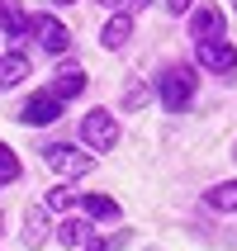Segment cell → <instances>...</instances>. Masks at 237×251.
Instances as JSON below:
<instances>
[{
  "mask_svg": "<svg viewBox=\"0 0 237 251\" xmlns=\"http://www.w3.org/2000/svg\"><path fill=\"white\" fill-rule=\"evenodd\" d=\"M43 242H48V213L28 209L24 213V247H43Z\"/></svg>",
  "mask_w": 237,
  "mask_h": 251,
  "instance_id": "11",
  "label": "cell"
},
{
  "mask_svg": "<svg viewBox=\"0 0 237 251\" xmlns=\"http://www.w3.org/2000/svg\"><path fill=\"white\" fill-rule=\"evenodd\" d=\"M28 33H33V38H38L48 52H67V48H71L67 24H57L53 14H33V19H28Z\"/></svg>",
  "mask_w": 237,
  "mask_h": 251,
  "instance_id": "5",
  "label": "cell"
},
{
  "mask_svg": "<svg viewBox=\"0 0 237 251\" xmlns=\"http://www.w3.org/2000/svg\"><path fill=\"white\" fill-rule=\"evenodd\" d=\"M147 104V85H128L124 90V109H142Z\"/></svg>",
  "mask_w": 237,
  "mask_h": 251,
  "instance_id": "16",
  "label": "cell"
},
{
  "mask_svg": "<svg viewBox=\"0 0 237 251\" xmlns=\"http://www.w3.org/2000/svg\"><path fill=\"white\" fill-rule=\"evenodd\" d=\"M100 5H109V10H133V14H138L147 0H100Z\"/></svg>",
  "mask_w": 237,
  "mask_h": 251,
  "instance_id": "18",
  "label": "cell"
},
{
  "mask_svg": "<svg viewBox=\"0 0 237 251\" xmlns=\"http://www.w3.org/2000/svg\"><path fill=\"white\" fill-rule=\"evenodd\" d=\"M81 209L90 213V218H119V204H114L109 195H85V199H81Z\"/></svg>",
  "mask_w": 237,
  "mask_h": 251,
  "instance_id": "14",
  "label": "cell"
},
{
  "mask_svg": "<svg viewBox=\"0 0 237 251\" xmlns=\"http://www.w3.org/2000/svg\"><path fill=\"white\" fill-rule=\"evenodd\" d=\"M195 90H199V76H195V67H166L161 71V81H157V95H161V104H166L171 114H181V109H190V100H195Z\"/></svg>",
  "mask_w": 237,
  "mask_h": 251,
  "instance_id": "1",
  "label": "cell"
},
{
  "mask_svg": "<svg viewBox=\"0 0 237 251\" xmlns=\"http://www.w3.org/2000/svg\"><path fill=\"white\" fill-rule=\"evenodd\" d=\"M128 38H133V19H128V14H114L109 24L100 28V43H105L109 52H119V48H124Z\"/></svg>",
  "mask_w": 237,
  "mask_h": 251,
  "instance_id": "9",
  "label": "cell"
},
{
  "mask_svg": "<svg viewBox=\"0 0 237 251\" xmlns=\"http://www.w3.org/2000/svg\"><path fill=\"white\" fill-rule=\"evenodd\" d=\"M10 180H19V156L0 142V185H10Z\"/></svg>",
  "mask_w": 237,
  "mask_h": 251,
  "instance_id": "15",
  "label": "cell"
},
{
  "mask_svg": "<svg viewBox=\"0 0 237 251\" xmlns=\"http://www.w3.org/2000/svg\"><path fill=\"white\" fill-rule=\"evenodd\" d=\"M67 204H71L67 190H48V209H67Z\"/></svg>",
  "mask_w": 237,
  "mask_h": 251,
  "instance_id": "19",
  "label": "cell"
},
{
  "mask_svg": "<svg viewBox=\"0 0 237 251\" xmlns=\"http://www.w3.org/2000/svg\"><path fill=\"white\" fill-rule=\"evenodd\" d=\"M57 5H76V0H57Z\"/></svg>",
  "mask_w": 237,
  "mask_h": 251,
  "instance_id": "21",
  "label": "cell"
},
{
  "mask_svg": "<svg viewBox=\"0 0 237 251\" xmlns=\"http://www.w3.org/2000/svg\"><path fill=\"white\" fill-rule=\"evenodd\" d=\"M48 90H53L57 100H76V95L85 90V71H81V67H62V71L53 76V85H48Z\"/></svg>",
  "mask_w": 237,
  "mask_h": 251,
  "instance_id": "8",
  "label": "cell"
},
{
  "mask_svg": "<svg viewBox=\"0 0 237 251\" xmlns=\"http://www.w3.org/2000/svg\"><path fill=\"white\" fill-rule=\"evenodd\" d=\"M190 33H195L199 43H204V38H223V10H218V5H204V10H195V19H190Z\"/></svg>",
  "mask_w": 237,
  "mask_h": 251,
  "instance_id": "7",
  "label": "cell"
},
{
  "mask_svg": "<svg viewBox=\"0 0 237 251\" xmlns=\"http://www.w3.org/2000/svg\"><path fill=\"white\" fill-rule=\"evenodd\" d=\"M195 57H199V67H204V71H218V76L237 71V48H233V43H223V38H204L195 48Z\"/></svg>",
  "mask_w": 237,
  "mask_h": 251,
  "instance_id": "4",
  "label": "cell"
},
{
  "mask_svg": "<svg viewBox=\"0 0 237 251\" xmlns=\"http://www.w3.org/2000/svg\"><path fill=\"white\" fill-rule=\"evenodd\" d=\"M62 104H67V100H57L53 90H43V95H33V100L24 104V109L14 114V119H24V124L43 128V124H53V119H62Z\"/></svg>",
  "mask_w": 237,
  "mask_h": 251,
  "instance_id": "6",
  "label": "cell"
},
{
  "mask_svg": "<svg viewBox=\"0 0 237 251\" xmlns=\"http://www.w3.org/2000/svg\"><path fill=\"white\" fill-rule=\"evenodd\" d=\"M57 242H67V247H85V242H90V223H81V218L57 223Z\"/></svg>",
  "mask_w": 237,
  "mask_h": 251,
  "instance_id": "13",
  "label": "cell"
},
{
  "mask_svg": "<svg viewBox=\"0 0 237 251\" xmlns=\"http://www.w3.org/2000/svg\"><path fill=\"white\" fill-rule=\"evenodd\" d=\"M204 204H209V209H223V213H233V209H237V180L213 185L209 195H204Z\"/></svg>",
  "mask_w": 237,
  "mask_h": 251,
  "instance_id": "12",
  "label": "cell"
},
{
  "mask_svg": "<svg viewBox=\"0 0 237 251\" xmlns=\"http://www.w3.org/2000/svg\"><path fill=\"white\" fill-rule=\"evenodd\" d=\"M0 223H5V218H0ZM0 232H5V227H0Z\"/></svg>",
  "mask_w": 237,
  "mask_h": 251,
  "instance_id": "22",
  "label": "cell"
},
{
  "mask_svg": "<svg viewBox=\"0 0 237 251\" xmlns=\"http://www.w3.org/2000/svg\"><path fill=\"white\" fill-rule=\"evenodd\" d=\"M81 138H85V147H90V152H114V142H119V124H114V114H105V109L85 114Z\"/></svg>",
  "mask_w": 237,
  "mask_h": 251,
  "instance_id": "3",
  "label": "cell"
},
{
  "mask_svg": "<svg viewBox=\"0 0 237 251\" xmlns=\"http://www.w3.org/2000/svg\"><path fill=\"white\" fill-rule=\"evenodd\" d=\"M190 5H195V0H166V10H171V14H185Z\"/></svg>",
  "mask_w": 237,
  "mask_h": 251,
  "instance_id": "20",
  "label": "cell"
},
{
  "mask_svg": "<svg viewBox=\"0 0 237 251\" xmlns=\"http://www.w3.org/2000/svg\"><path fill=\"white\" fill-rule=\"evenodd\" d=\"M124 247H128V232H119L114 242H95V237L85 242V251H124Z\"/></svg>",
  "mask_w": 237,
  "mask_h": 251,
  "instance_id": "17",
  "label": "cell"
},
{
  "mask_svg": "<svg viewBox=\"0 0 237 251\" xmlns=\"http://www.w3.org/2000/svg\"><path fill=\"white\" fill-rule=\"evenodd\" d=\"M43 161H48L57 176H67V180H81V176H90V166H95V156H90V152H81V147H67V142L43 147Z\"/></svg>",
  "mask_w": 237,
  "mask_h": 251,
  "instance_id": "2",
  "label": "cell"
},
{
  "mask_svg": "<svg viewBox=\"0 0 237 251\" xmlns=\"http://www.w3.org/2000/svg\"><path fill=\"white\" fill-rule=\"evenodd\" d=\"M233 156H237V152H233Z\"/></svg>",
  "mask_w": 237,
  "mask_h": 251,
  "instance_id": "23",
  "label": "cell"
},
{
  "mask_svg": "<svg viewBox=\"0 0 237 251\" xmlns=\"http://www.w3.org/2000/svg\"><path fill=\"white\" fill-rule=\"evenodd\" d=\"M28 81V57L24 52H10V57H0V90H10V85Z\"/></svg>",
  "mask_w": 237,
  "mask_h": 251,
  "instance_id": "10",
  "label": "cell"
}]
</instances>
